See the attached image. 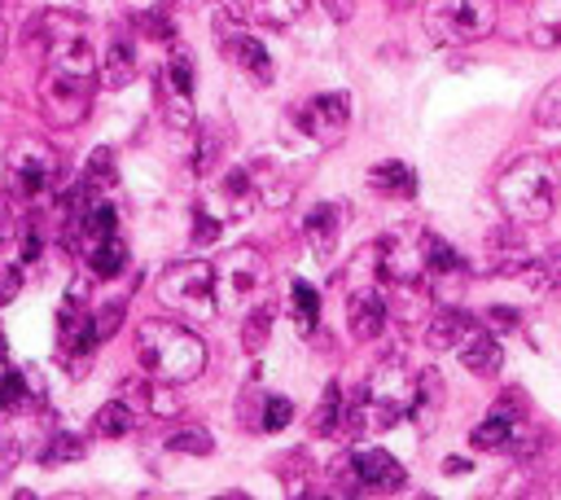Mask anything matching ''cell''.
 Returning a JSON list of instances; mask_svg holds the SVG:
<instances>
[{
    "label": "cell",
    "instance_id": "obj_21",
    "mask_svg": "<svg viewBox=\"0 0 561 500\" xmlns=\"http://www.w3.org/2000/svg\"><path fill=\"white\" fill-rule=\"evenodd\" d=\"M457 356H461V364H466L470 373H479V377H492V373H500V364H505L500 338L487 334V330H479V325L466 334V343L457 347Z\"/></svg>",
    "mask_w": 561,
    "mask_h": 500
},
{
    "label": "cell",
    "instance_id": "obj_13",
    "mask_svg": "<svg viewBox=\"0 0 561 500\" xmlns=\"http://www.w3.org/2000/svg\"><path fill=\"white\" fill-rule=\"evenodd\" d=\"M255 197H259L255 176H251L246 167H233L229 176L215 180V189H211V197H206L202 207H206L211 216H219L224 225H229V220H246V216L255 211Z\"/></svg>",
    "mask_w": 561,
    "mask_h": 500
},
{
    "label": "cell",
    "instance_id": "obj_22",
    "mask_svg": "<svg viewBox=\"0 0 561 500\" xmlns=\"http://www.w3.org/2000/svg\"><path fill=\"white\" fill-rule=\"evenodd\" d=\"M36 390H40V377H31V369L0 364V418H14L23 409H31Z\"/></svg>",
    "mask_w": 561,
    "mask_h": 500
},
{
    "label": "cell",
    "instance_id": "obj_26",
    "mask_svg": "<svg viewBox=\"0 0 561 500\" xmlns=\"http://www.w3.org/2000/svg\"><path fill=\"white\" fill-rule=\"evenodd\" d=\"M369 189H378L386 197H412L417 193V171L408 163H399V158H386V163H378L369 171Z\"/></svg>",
    "mask_w": 561,
    "mask_h": 500
},
{
    "label": "cell",
    "instance_id": "obj_17",
    "mask_svg": "<svg viewBox=\"0 0 561 500\" xmlns=\"http://www.w3.org/2000/svg\"><path fill=\"white\" fill-rule=\"evenodd\" d=\"M522 10V40L531 49L561 44V0H518Z\"/></svg>",
    "mask_w": 561,
    "mask_h": 500
},
{
    "label": "cell",
    "instance_id": "obj_18",
    "mask_svg": "<svg viewBox=\"0 0 561 500\" xmlns=\"http://www.w3.org/2000/svg\"><path fill=\"white\" fill-rule=\"evenodd\" d=\"M474 330V317L457 304H438L430 312V325H425V347L430 351H457L466 343V334Z\"/></svg>",
    "mask_w": 561,
    "mask_h": 500
},
{
    "label": "cell",
    "instance_id": "obj_6",
    "mask_svg": "<svg viewBox=\"0 0 561 500\" xmlns=\"http://www.w3.org/2000/svg\"><path fill=\"white\" fill-rule=\"evenodd\" d=\"M365 395V422L369 431H391L404 418H412V395H417V373H408L399 360H386L369 373L360 386Z\"/></svg>",
    "mask_w": 561,
    "mask_h": 500
},
{
    "label": "cell",
    "instance_id": "obj_25",
    "mask_svg": "<svg viewBox=\"0 0 561 500\" xmlns=\"http://www.w3.org/2000/svg\"><path fill=\"white\" fill-rule=\"evenodd\" d=\"M229 53H233V62L251 75V79H259V84H272V75H277V66H272V53L255 40V36H246V31H238L233 40H229Z\"/></svg>",
    "mask_w": 561,
    "mask_h": 500
},
{
    "label": "cell",
    "instance_id": "obj_19",
    "mask_svg": "<svg viewBox=\"0 0 561 500\" xmlns=\"http://www.w3.org/2000/svg\"><path fill=\"white\" fill-rule=\"evenodd\" d=\"M137 75H141V62H137V49H132V40L115 36V40L105 44V53L97 57V79H101L110 92H119V88H128Z\"/></svg>",
    "mask_w": 561,
    "mask_h": 500
},
{
    "label": "cell",
    "instance_id": "obj_27",
    "mask_svg": "<svg viewBox=\"0 0 561 500\" xmlns=\"http://www.w3.org/2000/svg\"><path fill=\"white\" fill-rule=\"evenodd\" d=\"M343 386L339 382H329L324 390H320V405H316V413H311V435L316 439H329V435H339L343 431Z\"/></svg>",
    "mask_w": 561,
    "mask_h": 500
},
{
    "label": "cell",
    "instance_id": "obj_16",
    "mask_svg": "<svg viewBox=\"0 0 561 500\" xmlns=\"http://www.w3.org/2000/svg\"><path fill=\"white\" fill-rule=\"evenodd\" d=\"M119 399L137 409V418H141V409H145L150 418H176V413L184 409L180 395H176V386H171V382H158V377H132V382H124V386H119Z\"/></svg>",
    "mask_w": 561,
    "mask_h": 500
},
{
    "label": "cell",
    "instance_id": "obj_23",
    "mask_svg": "<svg viewBox=\"0 0 561 500\" xmlns=\"http://www.w3.org/2000/svg\"><path fill=\"white\" fill-rule=\"evenodd\" d=\"M84 259H88L92 277H105L110 281V277H119L128 268V242L119 233H105V238H97V242L84 246Z\"/></svg>",
    "mask_w": 561,
    "mask_h": 500
},
{
    "label": "cell",
    "instance_id": "obj_34",
    "mask_svg": "<svg viewBox=\"0 0 561 500\" xmlns=\"http://www.w3.org/2000/svg\"><path fill=\"white\" fill-rule=\"evenodd\" d=\"M197 132V150H193V167H197V176H211L215 167H219V132L211 128V124H202V128H193Z\"/></svg>",
    "mask_w": 561,
    "mask_h": 500
},
{
    "label": "cell",
    "instance_id": "obj_35",
    "mask_svg": "<svg viewBox=\"0 0 561 500\" xmlns=\"http://www.w3.org/2000/svg\"><path fill=\"white\" fill-rule=\"evenodd\" d=\"M290 422H294V405H290L285 395H268V399H264V413H259L255 426H259L264 435H277V431H285Z\"/></svg>",
    "mask_w": 561,
    "mask_h": 500
},
{
    "label": "cell",
    "instance_id": "obj_8",
    "mask_svg": "<svg viewBox=\"0 0 561 500\" xmlns=\"http://www.w3.org/2000/svg\"><path fill=\"white\" fill-rule=\"evenodd\" d=\"M5 171H10V184L18 197H31V203H40V197L58 193L62 189V154L40 141V137H18L10 145V158H5Z\"/></svg>",
    "mask_w": 561,
    "mask_h": 500
},
{
    "label": "cell",
    "instance_id": "obj_43",
    "mask_svg": "<svg viewBox=\"0 0 561 500\" xmlns=\"http://www.w3.org/2000/svg\"><path fill=\"white\" fill-rule=\"evenodd\" d=\"M219 229H224V220L211 216L206 207H197V216H193V242H197V246H211V242L219 238Z\"/></svg>",
    "mask_w": 561,
    "mask_h": 500
},
{
    "label": "cell",
    "instance_id": "obj_29",
    "mask_svg": "<svg viewBox=\"0 0 561 500\" xmlns=\"http://www.w3.org/2000/svg\"><path fill=\"white\" fill-rule=\"evenodd\" d=\"M92 431H97V435H105V439H128V435L137 431V409H132V405H124V399H110V405H101V409H97Z\"/></svg>",
    "mask_w": 561,
    "mask_h": 500
},
{
    "label": "cell",
    "instance_id": "obj_41",
    "mask_svg": "<svg viewBox=\"0 0 561 500\" xmlns=\"http://www.w3.org/2000/svg\"><path fill=\"white\" fill-rule=\"evenodd\" d=\"M141 31H145L150 40H158V44H171V40H176V23H171V10H167V5L150 10V14L141 18Z\"/></svg>",
    "mask_w": 561,
    "mask_h": 500
},
{
    "label": "cell",
    "instance_id": "obj_12",
    "mask_svg": "<svg viewBox=\"0 0 561 500\" xmlns=\"http://www.w3.org/2000/svg\"><path fill=\"white\" fill-rule=\"evenodd\" d=\"M163 111L167 124L180 132L197 128V111H193V57L184 49L167 53V70H163Z\"/></svg>",
    "mask_w": 561,
    "mask_h": 500
},
{
    "label": "cell",
    "instance_id": "obj_31",
    "mask_svg": "<svg viewBox=\"0 0 561 500\" xmlns=\"http://www.w3.org/2000/svg\"><path fill=\"white\" fill-rule=\"evenodd\" d=\"M303 10H307V0H251L255 23H264V27H272V31L294 27V23L303 18Z\"/></svg>",
    "mask_w": 561,
    "mask_h": 500
},
{
    "label": "cell",
    "instance_id": "obj_37",
    "mask_svg": "<svg viewBox=\"0 0 561 500\" xmlns=\"http://www.w3.org/2000/svg\"><path fill=\"white\" fill-rule=\"evenodd\" d=\"M167 448H171V452H184V457H211V452H215V439H211L202 426H189V431H176V435L167 439Z\"/></svg>",
    "mask_w": 561,
    "mask_h": 500
},
{
    "label": "cell",
    "instance_id": "obj_11",
    "mask_svg": "<svg viewBox=\"0 0 561 500\" xmlns=\"http://www.w3.org/2000/svg\"><path fill=\"white\" fill-rule=\"evenodd\" d=\"M298 128L324 150L339 145L352 128V97L347 92H316L311 102L298 106Z\"/></svg>",
    "mask_w": 561,
    "mask_h": 500
},
{
    "label": "cell",
    "instance_id": "obj_3",
    "mask_svg": "<svg viewBox=\"0 0 561 500\" xmlns=\"http://www.w3.org/2000/svg\"><path fill=\"white\" fill-rule=\"evenodd\" d=\"M421 23L434 44L461 49V44L487 40L496 31L500 14H496V0H425Z\"/></svg>",
    "mask_w": 561,
    "mask_h": 500
},
{
    "label": "cell",
    "instance_id": "obj_44",
    "mask_svg": "<svg viewBox=\"0 0 561 500\" xmlns=\"http://www.w3.org/2000/svg\"><path fill=\"white\" fill-rule=\"evenodd\" d=\"M18 461H23V448H18V439H10V435H0V478H10Z\"/></svg>",
    "mask_w": 561,
    "mask_h": 500
},
{
    "label": "cell",
    "instance_id": "obj_48",
    "mask_svg": "<svg viewBox=\"0 0 561 500\" xmlns=\"http://www.w3.org/2000/svg\"><path fill=\"white\" fill-rule=\"evenodd\" d=\"M5 49H10V31H5V23H0V57H5Z\"/></svg>",
    "mask_w": 561,
    "mask_h": 500
},
{
    "label": "cell",
    "instance_id": "obj_42",
    "mask_svg": "<svg viewBox=\"0 0 561 500\" xmlns=\"http://www.w3.org/2000/svg\"><path fill=\"white\" fill-rule=\"evenodd\" d=\"M23 294V268L18 264H0V308H10Z\"/></svg>",
    "mask_w": 561,
    "mask_h": 500
},
{
    "label": "cell",
    "instance_id": "obj_14",
    "mask_svg": "<svg viewBox=\"0 0 561 500\" xmlns=\"http://www.w3.org/2000/svg\"><path fill=\"white\" fill-rule=\"evenodd\" d=\"M386 317H391V308H386V294L378 290V281L352 285V294H347V325H352V334L360 343H373L386 330Z\"/></svg>",
    "mask_w": 561,
    "mask_h": 500
},
{
    "label": "cell",
    "instance_id": "obj_36",
    "mask_svg": "<svg viewBox=\"0 0 561 500\" xmlns=\"http://www.w3.org/2000/svg\"><path fill=\"white\" fill-rule=\"evenodd\" d=\"M268 330H272V308H268V304H259V308H251V312L242 317V343H246L251 351H259V347L268 343Z\"/></svg>",
    "mask_w": 561,
    "mask_h": 500
},
{
    "label": "cell",
    "instance_id": "obj_45",
    "mask_svg": "<svg viewBox=\"0 0 561 500\" xmlns=\"http://www.w3.org/2000/svg\"><path fill=\"white\" fill-rule=\"evenodd\" d=\"M320 10H324L333 23H352V14H356V0H320Z\"/></svg>",
    "mask_w": 561,
    "mask_h": 500
},
{
    "label": "cell",
    "instance_id": "obj_10",
    "mask_svg": "<svg viewBox=\"0 0 561 500\" xmlns=\"http://www.w3.org/2000/svg\"><path fill=\"white\" fill-rule=\"evenodd\" d=\"M425 246L430 233L421 229H395L386 233L373 251H378V277H386L391 285L399 281H425Z\"/></svg>",
    "mask_w": 561,
    "mask_h": 500
},
{
    "label": "cell",
    "instance_id": "obj_46",
    "mask_svg": "<svg viewBox=\"0 0 561 500\" xmlns=\"http://www.w3.org/2000/svg\"><path fill=\"white\" fill-rule=\"evenodd\" d=\"M492 321H496V325H509V330H513V325H518V312H492Z\"/></svg>",
    "mask_w": 561,
    "mask_h": 500
},
{
    "label": "cell",
    "instance_id": "obj_24",
    "mask_svg": "<svg viewBox=\"0 0 561 500\" xmlns=\"http://www.w3.org/2000/svg\"><path fill=\"white\" fill-rule=\"evenodd\" d=\"M487 259H492V268H496V272H513V277H522V272H526V264H531V251H526L522 233L500 229V233H492V238H487Z\"/></svg>",
    "mask_w": 561,
    "mask_h": 500
},
{
    "label": "cell",
    "instance_id": "obj_9",
    "mask_svg": "<svg viewBox=\"0 0 561 500\" xmlns=\"http://www.w3.org/2000/svg\"><path fill=\"white\" fill-rule=\"evenodd\" d=\"M92 84L97 79H79V75H66V70H44V84H40V111L49 124L58 128H71L88 115L92 106Z\"/></svg>",
    "mask_w": 561,
    "mask_h": 500
},
{
    "label": "cell",
    "instance_id": "obj_5",
    "mask_svg": "<svg viewBox=\"0 0 561 500\" xmlns=\"http://www.w3.org/2000/svg\"><path fill=\"white\" fill-rule=\"evenodd\" d=\"M268 285H272V268L251 246H238V251H229V255L215 264V298H219L224 308L242 312V317L264 304Z\"/></svg>",
    "mask_w": 561,
    "mask_h": 500
},
{
    "label": "cell",
    "instance_id": "obj_39",
    "mask_svg": "<svg viewBox=\"0 0 561 500\" xmlns=\"http://www.w3.org/2000/svg\"><path fill=\"white\" fill-rule=\"evenodd\" d=\"M535 124H539V128H561V75L539 92V102H535Z\"/></svg>",
    "mask_w": 561,
    "mask_h": 500
},
{
    "label": "cell",
    "instance_id": "obj_38",
    "mask_svg": "<svg viewBox=\"0 0 561 500\" xmlns=\"http://www.w3.org/2000/svg\"><path fill=\"white\" fill-rule=\"evenodd\" d=\"M79 457H84V444H79V435H71V431H58V435L49 439V448L40 452L44 465H66V461H79Z\"/></svg>",
    "mask_w": 561,
    "mask_h": 500
},
{
    "label": "cell",
    "instance_id": "obj_2",
    "mask_svg": "<svg viewBox=\"0 0 561 500\" xmlns=\"http://www.w3.org/2000/svg\"><path fill=\"white\" fill-rule=\"evenodd\" d=\"M137 360L150 377L184 386L206 369V343L184 330L180 321H141L137 330Z\"/></svg>",
    "mask_w": 561,
    "mask_h": 500
},
{
    "label": "cell",
    "instance_id": "obj_15",
    "mask_svg": "<svg viewBox=\"0 0 561 500\" xmlns=\"http://www.w3.org/2000/svg\"><path fill=\"white\" fill-rule=\"evenodd\" d=\"M347 461H352V474H356V491H404V483H408L404 465L382 448H365Z\"/></svg>",
    "mask_w": 561,
    "mask_h": 500
},
{
    "label": "cell",
    "instance_id": "obj_28",
    "mask_svg": "<svg viewBox=\"0 0 561 500\" xmlns=\"http://www.w3.org/2000/svg\"><path fill=\"white\" fill-rule=\"evenodd\" d=\"M438 409H443V377L434 369H421L417 373V395H412V418L430 431L434 418H438Z\"/></svg>",
    "mask_w": 561,
    "mask_h": 500
},
{
    "label": "cell",
    "instance_id": "obj_7",
    "mask_svg": "<svg viewBox=\"0 0 561 500\" xmlns=\"http://www.w3.org/2000/svg\"><path fill=\"white\" fill-rule=\"evenodd\" d=\"M40 40H44V57L53 70L79 75V79H97V44H92V27L75 14H44L40 18Z\"/></svg>",
    "mask_w": 561,
    "mask_h": 500
},
{
    "label": "cell",
    "instance_id": "obj_30",
    "mask_svg": "<svg viewBox=\"0 0 561 500\" xmlns=\"http://www.w3.org/2000/svg\"><path fill=\"white\" fill-rule=\"evenodd\" d=\"M290 317H294V330L307 338V334H316V325H320V294H316V285H307V281H290Z\"/></svg>",
    "mask_w": 561,
    "mask_h": 500
},
{
    "label": "cell",
    "instance_id": "obj_32",
    "mask_svg": "<svg viewBox=\"0 0 561 500\" xmlns=\"http://www.w3.org/2000/svg\"><path fill=\"white\" fill-rule=\"evenodd\" d=\"M522 277L531 281V290H561V246H548L544 255H531Z\"/></svg>",
    "mask_w": 561,
    "mask_h": 500
},
{
    "label": "cell",
    "instance_id": "obj_40",
    "mask_svg": "<svg viewBox=\"0 0 561 500\" xmlns=\"http://www.w3.org/2000/svg\"><path fill=\"white\" fill-rule=\"evenodd\" d=\"M124 312H128V304H124V298H110L105 308H97V312H92V321H97V338H101V343H110V338H115V330H119Z\"/></svg>",
    "mask_w": 561,
    "mask_h": 500
},
{
    "label": "cell",
    "instance_id": "obj_4",
    "mask_svg": "<svg viewBox=\"0 0 561 500\" xmlns=\"http://www.w3.org/2000/svg\"><path fill=\"white\" fill-rule=\"evenodd\" d=\"M158 304L171 308L184 321H211L219 312V298H215V268L202 259H180L167 264L158 277Z\"/></svg>",
    "mask_w": 561,
    "mask_h": 500
},
{
    "label": "cell",
    "instance_id": "obj_33",
    "mask_svg": "<svg viewBox=\"0 0 561 500\" xmlns=\"http://www.w3.org/2000/svg\"><path fill=\"white\" fill-rule=\"evenodd\" d=\"M509 439H513V422H509V418H500V413H492L487 422H479V426L470 431V444H474L479 452L509 448Z\"/></svg>",
    "mask_w": 561,
    "mask_h": 500
},
{
    "label": "cell",
    "instance_id": "obj_47",
    "mask_svg": "<svg viewBox=\"0 0 561 500\" xmlns=\"http://www.w3.org/2000/svg\"><path fill=\"white\" fill-rule=\"evenodd\" d=\"M443 470H447V474H461V470H470V461H457V457H452V461H447Z\"/></svg>",
    "mask_w": 561,
    "mask_h": 500
},
{
    "label": "cell",
    "instance_id": "obj_1",
    "mask_svg": "<svg viewBox=\"0 0 561 500\" xmlns=\"http://www.w3.org/2000/svg\"><path fill=\"white\" fill-rule=\"evenodd\" d=\"M496 207L509 225L535 229L557 211V167L544 154H522L496 176Z\"/></svg>",
    "mask_w": 561,
    "mask_h": 500
},
{
    "label": "cell",
    "instance_id": "obj_20",
    "mask_svg": "<svg viewBox=\"0 0 561 500\" xmlns=\"http://www.w3.org/2000/svg\"><path fill=\"white\" fill-rule=\"evenodd\" d=\"M303 233H307V246L329 259L333 246H339V233H343V207L339 203H316L307 216H303Z\"/></svg>",
    "mask_w": 561,
    "mask_h": 500
}]
</instances>
